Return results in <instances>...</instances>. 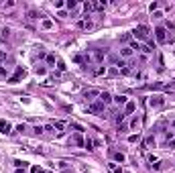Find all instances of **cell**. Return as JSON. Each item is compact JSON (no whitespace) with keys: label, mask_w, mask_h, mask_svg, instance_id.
Instances as JSON below:
<instances>
[{"label":"cell","mask_w":175,"mask_h":173,"mask_svg":"<svg viewBox=\"0 0 175 173\" xmlns=\"http://www.w3.org/2000/svg\"><path fill=\"white\" fill-rule=\"evenodd\" d=\"M157 8H159V4H157V2H153L151 6H149V10H151V12H157Z\"/></svg>","instance_id":"cell-35"},{"label":"cell","mask_w":175,"mask_h":173,"mask_svg":"<svg viewBox=\"0 0 175 173\" xmlns=\"http://www.w3.org/2000/svg\"><path fill=\"white\" fill-rule=\"evenodd\" d=\"M114 102H116L118 106H126V102H128V98H126L124 94H118V96H114Z\"/></svg>","instance_id":"cell-13"},{"label":"cell","mask_w":175,"mask_h":173,"mask_svg":"<svg viewBox=\"0 0 175 173\" xmlns=\"http://www.w3.org/2000/svg\"><path fill=\"white\" fill-rule=\"evenodd\" d=\"M92 145H94V143H92V138H86V143H83V147H86V149H88V151H92V149H94Z\"/></svg>","instance_id":"cell-26"},{"label":"cell","mask_w":175,"mask_h":173,"mask_svg":"<svg viewBox=\"0 0 175 173\" xmlns=\"http://www.w3.org/2000/svg\"><path fill=\"white\" fill-rule=\"evenodd\" d=\"M24 130H27L24 124H18V126H16V132H24Z\"/></svg>","instance_id":"cell-37"},{"label":"cell","mask_w":175,"mask_h":173,"mask_svg":"<svg viewBox=\"0 0 175 173\" xmlns=\"http://www.w3.org/2000/svg\"><path fill=\"white\" fill-rule=\"evenodd\" d=\"M65 6H67L69 10H73V8L78 6V2H75V0H67V2H65Z\"/></svg>","instance_id":"cell-25"},{"label":"cell","mask_w":175,"mask_h":173,"mask_svg":"<svg viewBox=\"0 0 175 173\" xmlns=\"http://www.w3.org/2000/svg\"><path fill=\"white\" fill-rule=\"evenodd\" d=\"M112 159H114L116 163H124V161H126L124 153H120V151H112Z\"/></svg>","instance_id":"cell-10"},{"label":"cell","mask_w":175,"mask_h":173,"mask_svg":"<svg viewBox=\"0 0 175 173\" xmlns=\"http://www.w3.org/2000/svg\"><path fill=\"white\" fill-rule=\"evenodd\" d=\"M98 98H100V102L104 104V106H106V104H110L112 100H114V98H112V94L106 92V90H104V92H100V96H98Z\"/></svg>","instance_id":"cell-6"},{"label":"cell","mask_w":175,"mask_h":173,"mask_svg":"<svg viewBox=\"0 0 175 173\" xmlns=\"http://www.w3.org/2000/svg\"><path fill=\"white\" fill-rule=\"evenodd\" d=\"M132 53H134V51H132V49H130L128 45H126V47H122V49H120V57H124V59H128L130 55H132Z\"/></svg>","instance_id":"cell-15"},{"label":"cell","mask_w":175,"mask_h":173,"mask_svg":"<svg viewBox=\"0 0 175 173\" xmlns=\"http://www.w3.org/2000/svg\"><path fill=\"white\" fill-rule=\"evenodd\" d=\"M126 128H128V126H126V124H124V122H122V124H118V130H120V132H124V130H126Z\"/></svg>","instance_id":"cell-39"},{"label":"cell","mask_w":175,"mask_h":173,"mask_svg":"<svg viewBox=\"0 0 175 173\" xmlns=\"http://www.w3.org/2000/svg\"><path fill=\"white\" fill-rule=\"evenodd\" d=\"M53 128H55V130H63V128H65V124H63V122H55V124H53Z\"/></svg>","instance_id":"cell-31"},{"label":"cell","mask_w":175,"mask_h":173,"mask_svg":"<svg viewBox=\"0 0 175 173\" xmlns=\"http://www.w3.org/2000/svg\"><path fill=\"white\" fill-rule=\"evenodd\" d=\"M10 130H12V126H10L8 120H0V132H2V135H8Z\"/></svg>","instance_id":"cell-9"},{"label":"cell","mask_w":175,"mask_h":173,"mask_svg":"<svg viewBox=\"0 0 175 173\" xmlns=\"http://www.w3.org/2000/svg\"><path fill=\"white\" fill-rule=\"evenodd\" d=\"M29 18H39V16H37L35 10H29Z\"/></svg>","instance_id":"cell-40"},{"label":"cell","mask_w":175,"mask_h":173,"mask_svg":"<svg viewBox=\"0 0 175 173\" xmlns=\"http://www.w3.org/2000/svg\"><path fill=\"white\" fill-rule=\"evenodd\" d=\"M155 39H157V43L165 45V43H167V29H165V27H157V29H155Z\"/></svg>","instance_id":"cell-2"},{"label":"cell","mask_w":175,"mask_h":173,"mask_svg":"<svg viewBox=\"0 0 175 173\" xmlns=\"http://www.w3.org/2000/svg\"><path fill=\"white\" fill-rule=\"evenodd\" d=\"M83 10L86 12H92L94 8H92V2H86V4H83Z\"/></svg>","instance_id":"cell-32"},{"label":"cell","mask_w":175,"mask_h":173,"mask_svg":"<svg viewBox=\"0 0 175 173\" xmlns=\"http://www.w3.org/2000/svg\"><path fill=\"white\" fill-rule=\"evenodd\" d=\"M134 110H137V104L132 102V100H128V102H126V106H124V116H126V114H132Z\"/></svg>","instance_id":"cell-11"},{"label":"cell","mask_w":175,"mask_h":173,"mask_svg":"<svg viewBox=\"0 0 175 173\" xmlns=\"http://www.w3.org/2000/svg\"><path fill=\"white\" fill-rule=\"evenodd\" d=\"M92 8H94V10H104L106 2H104V0H100V2H92Z\"/></svg>","instance_id":"cell-18"},{"label":"cell","mask_w":175,"mask_h":173,"mask_svg":"<svg viewBox=\"0 0 175 173\" xmlns=\"http://www.w3.org/2000/svg\"><path fill=\"white\" fill-rule=\"evenodd\" d=\"M171 124H173V128H175V120H173V122H171Z\"/></svg>","instance_id":"cell-46"},{"label":"cell","mask_w":175,"mask_h":173,"mask_svg":"<svg viewBox=\"0 0 175 173\" xmlns=\"http://www.w3.org/2000/svg\"><path fill=\"white\" fill-rule=\"evenodd\" d=\"M35 73H37V75H45V73H47V65H41V63L35 65Z\"/></svg>","instance_id":"cell-19"},{"label":"cell","mask_w":175,"mask_h":173,"mask_svg":"<svg viewBox=\"0 0 175 173\" xmlns=\"http://www.w3.org/2000/svg\"><path fill=\"white\" fill-rule=\"evenodd\" d=\"M106 73H108L110 78H114V75H118V67H112V69H108Z\"/></svg>","instance_id":"cell-28"},{"label":"cell","mask_w":175,"mask_h":173,"mask_svg":"<svg viewBox=\"0 0 175 173\" xmlns=\"http://www.w3.org/2000/svg\"><path fill=\"white\" fill-rule=\"evenodd\" d=\"M63 173H73V169H69V167H67V169H63Z\"/></svg>","instance_id":"cell-44"},{"label":"cell","mask_w":175,"mask_h":173,"mask_svg":"<svg viewBox=\"0 0 175 173\" xmlns=\"http://www.w3.org/2000/svg\"><path fill=\"white\" fill-rule=\"evenodd\" d=\"M33 130H35L37 135H41V132H43V126H35V128H33Z\"/></svg>","instance_id":"cell-42"},{"label":"cell","mask_w":175,"mask_h":173,"mask_svg":"<svg viewBox=\"0 0 175 173\" xmlns=\"http://www.w3.org/2000/svg\"><path fill=\"white\" fill-rule=\"evenodd\" d=\"M155 145H157V140H155V137H147L145 138V147H155Z\"/></svg>","instance_id":"cell-20"},{"label":"cell","mask_w":175,"mask_h":173,"mask_svg":"<svg viewBox=\"0 0 175 173\" xmlns=\"http://www.w3.org/2000/svg\"><path fill=\"white\" fill-rule=\"evenodd\" d=\"M149 104H151L153 108H159V106H163V104H165V100L161 98V96H153L151 100H149Z\"/></svg>","instance_id":"cell-7"},{"label":"cell","mask_w":175,"mask_h":173,"mask_svg":"<svg viewBox=\"0 0 175 173\" xmlns=\"http://www.w3.org/2000/svg\"><path fill=\"white\" fill-rule=\"evenodd\" d=\"M167 147H169V149H175V138H171V140H167Z\"/></svg>","instance_id":"cell-36"},{"label":"cell","mask_w":175,"mask_h":173,"mask_svg":"<svg viewBox=\"0 0 175 173\" xmlns=\"http://www.w3.org/2000/svg\"><path fill=\"white\" fill-rule=\"evenodd\" d=\"M104 108H106V106L100 102V100H98V102H92L90 106H88V112H92V114H100V116H102Z\"/></svg>","instance_id":"cell-3"},{"label":"cell","mask_w":175,"mask_h":173,"mask_svg":"<svg viewBox=\"0 0 175 173\" xmlns=\"http://www.w3.org/2000/svg\"><path fill=\"white\" fill-rule=\"evenodd\" d=\"M128 47L132 49V51H140V45L137 43V41H128Z\"/></svg>","instance_id":"cell-24"},{"label":"cell","mask_w":175,"mask_h":173,"mask_svg":"<svg viewBox=\"0 0 175 173\" xmlns=\"http://www.w3.org/2000/svg\"><path fill=\"white\" fill-rule=\"evenodd\" d=\"M140 51H143V53H153L155 49H151L149 45H140Z\"/></svg>","instance_id":"cell-27"},{"label":"cell","mask_w":175,"mask_h":173,"mask_svg":"<svg viewBox=\"0 0 175 173\" xmlns=\"http://www.w3.org/2000/svg\"><path fill=\"white\" fill-rule=\"evenodd\" d=\"M0 78H6V69L0 65Z\"/></svg>","instance_id":"cell-41"},{"label":"cell","mask_w":175,"mask_h":173,"mask_svg":"<svg viewBox=\"0 0 175 173\" xmlns=\"http://www.w3.org/2000/svg\"><path fill=\"white\" fill-rule=\"evenodd\" d=\"M14 173H24V169H16V171H14Z\"/></svg>","instance_id":"cell-45"},{"label":"cell","mask_w":175,"mask_h":173,"mask_svg":"<svg viewBox=\"0 0 175 173\" xmlns=\"http://www.w3.org/2000/svg\"><path fill=\"white\" fill-rule=\"evenodd\" d=\"M14 167H16V169H24V167H27V165H29V163L27 161H21V159H14Z\"/></svg>","instance_id":"cell-22"},{"label":"cell","mask_w":175,"mask_h":173,"mask_svg":"<svg viewBox=\"0 0 175 173\" xmlns=\"http://www.w3.org/2000/svg\"><path fill=\"white\" fill-rule=\"evenodd\" d=\"M140 122H143V120H140V116H132V120H130V124H128V128H132V130H139L140 128Z\"/></svg>","instance_id":"cell-8"},{"label":"cell","mask_w":175,"mask_h":173,"mask_svg":"<svg viewBox=\"0 0 175 173\" xmlns=\"http://www.w3.org/2000/svg\"><path fill=\"white\" fill-rule=\"evenodd\" d=\"M94 23L92 21H88V18H83V21H78V29H92Z\"/></svg>","instance_id":"cell-14"},{"label":"cell","mask_w":175,"mask_h":173,"mask_svg":"<svg viewBox=\"0 0 175 173\" xmlns=\"http://www.w3.org/2000/svg\"><path fill=\"white\" fill-rule=\"evenodd\" d=\"M110 169H112V171H114V173H122V169L118 167L116 163H110Z\"/></svg>","instance_id":"cell-29"},{"label":"cell","mask_w":175,"mask_h":173,"mask_svg":"<svg viewBox=\"0 0 175 173\" xmlns=\"http://www.w3.org/2000/svg\"><path fill=\"white\" fill-rule=\"evenodd\" d=\"M69 126H71V128H75V130H78L80 135L83 132V126H82V124H75V122H73V124H69Z\"/></svg>","instance_id":"cell-30"},{"label":"cell","mask_w":175,"mask_h":173,"mask_svg":"<svg viewBox=\"0 0 175 173\" xmlns=\"http://www.w3.org/2000/svg\"><path fill=\"white\" fill-rule=\"evenodd\" d=\"M94 73H96V75H104V73H106V67H98Z\"/></svg>","instance_id":"cell-33"},{"label":"cell","mask_w":175,"mask_h":173,"mask_svg":"<svg viewBox=\"0 0 175 173\" xmlns=\"http://www.w3.org/2000/svg\"><path fill=\"white\" fill-rule=\"evenodd\" d=\"M73 61L75 63H86V61H90V55H73Z\"/></svg>","instance_id":"cell-17"},{"label":"cell","mask_w":175,"mask_h":173,"mask_svg":"<svg viewBox=\"0 0 175 173\" xmlns=\"http://www.w3.org/2000/svg\"><path fill=\"white\" fill-rule=\"evenodd\" d=\"M94 61L96 63H102L104 61V51L102 49H94Z\"/></svg>","instance_id":"cell-12"},{"label":"cell","mask_w":175,"mask_h":173,"mask_svg":"<svg viewBox=\"0 0 175 173\" xmlns=\"http://www.w3.org/2000/svg\"><path fill=\"white\" fill-rule=\"evenodd\" d=\"M6 59H8V55H6V53H4V51H0V63H4V61H6Z\"/></svg>","instance_id":"cell-34"},{"label":"cell","mask_w":175,"mask_h":173,"mask_svg":"<svg viewBox=\"0 0 175 173\" xmlns=\"http://www.w3.org/2000/svg\"><path fill=\"white\" fill-rule=\"evenodd\" d=\"M31 173H45V171H43L41 167H33V169H31Z\"/></svg>","instance_id":"cell-38"},{"label":"cell","mask_w":175,"mask_h":173,"mask_svg":"<svg viewBox=\"0 0 175 173\" xmlns=\"http://www.w3.org/2000/svg\"><path fill=\"white\" fill-rule=\"evenodd\" d=\"M45 61H47V65H49V67H51V65H55V55H53V53H49V55L45 57Z\"/></svg>","instance_id":"cell-23"},{"label":"cell","mask_w":175,"mask_h":173,"mask_svg":"<svg viewBox=\"0 0 175 173\" xmlns=\"http://www.w3.org/2000/svg\"><path fill=\"white\" fill-rule=\"evenodd\" d=\"M96 96H100V92H98V90H88V92L83 94V98H86V100H94Z\"/></svg>","instance_id":"cell-16"},{"label":"cell","mask_w":175,"mask_h":173,"mask_svg":"<svg viewBox=\"0 0 175 173\" xmlns=\"http://www.w3.org/2000/svg\"><path fill=\"white\" fill-rule=\"evenodd\" d=\"M83 143H86V138L78 132V135H73V137L69 138V145H75V147H83Z\"/></svg>","instance_id":"cell-5"},{"label":"cell","mask_w":175,"mask_h":173,"mask_svg":"<svg viewBox=\"0 0 175 173\" xmlns=\"http://www.w3.org/2000/svg\"><path fill=\"white\" fill-rule=\"evenodd\" d=\"M149 163H157V157L155 155H149Z\"/></svg>","instance_id":"cell-43"},{"label":"cell","mask_w":175,"mask_h":173,"mask_svg":"<svg viewBox=\"0 0 175 173\" xmlns=\"http://www.w3.org/2000/svg\"><path fill=\"white\" fill-rule=\"evenodd\" d=\"M149 35H151V31H149V27H147V24H139V27L132 31V37H137V39H143V41H149V39H151Z\"/></svg>","instance_id":"cell-1"},{"label":"cell","mask_w":175,"mask_h":173,"mask_svg":"<svg viewBox=\"0 0 175 173\" xmlns=\"http://www.w3.org/2000/svg\"><path fill=\"white\" fill-rule=\"evenodd\" d=\"M24 75H27V71H24L23 67H16L14 75H12V78H8V81H10V84H16V81H21V80H23Z\"/></svg>","instance_id":"cell-4"},{"label":"cell","mask_w":175,"mask_h":173,"mask_svg":"<svg viewBox=\"0 0 175 173\" xmlns=\"http://www.w3.org/2000/svg\"><path fill=\"white\" fill-rule=\"evenodd\" d=\"M41 27H43V29H53V21H51V18H43V21H41Z\"/></svg>","instance_id":"cell-21"}]
</instances>
